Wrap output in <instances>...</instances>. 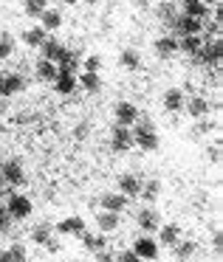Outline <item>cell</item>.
Wrapping results in <instances>:
<instances>
[{
	"instance_id": "52a82bcc",
	"label": "cell",
	"mask_w": 223,
	"mask_h": 262,
	"mask_svg": "<svg viewBox=\"0 0 223 262\" xmlns=\"http://www.w3.org/2000/svg\"><path fill=\"white\" fill-rule=\"evenodd\" d=\"M113 113H116V124L119 127H133L138 121V110H136V104H130V102H119Z\"/></svg>"
},
{
	"instance_id": "7c38bea8",
	"label": "cell",
	"mask_w": 223,
	"mask_h": 262,
	"mask_svg": "<svg viewBox=\"0 0 223 262\" xmlns=\"http://www.w3.org/2000/svg\"><path fill=\"white\" fill-rule=\"evenodd\" d=\"M172 26H175V31L181 37H192V34H198V31H200V20H192V17H187V14L175 17V20H172Z\"/></svg>"
},
{
	"instance_id": "603a6c76",
	"label": "cell",
	"mask_w": 223,
	"mask_h": 262,
	"mask_svg": "<svg viewBox=\"0 0 223 262\" xmlns=\"http://www.w3.org/2000/svg\"><path fill=\"white\" fill-rule=\"evenodd\" d=\"M82 245H85L88 251H93V254H99V251H105V245H108V237H102V234H82Z\"/></svg>"
},
{
	"instance_id": "ac0fdd59",
	"label": "cell",
	"mask_w": 223,
	"mask_h": 262,
	"mask_svg": "<svg viewBox=\"0 0 223 262\" xmlns=\"http://www.w3.org/2000/svg\"><path fill=\"white\" fill-rule=\"evenodd\" d=\"M184 14L192 20H204L209 14V6H204L200 0H184Z\"/></svg>"
},
{
	"instance_id": "d590c367",
	"label": "cell",
	"mask_w": 223,
	"mask_h": 262,
	"mask_svg": "<svg viewBox=\"0 0 223 262\" xmlns=\"http://www.w3.org/2000/svg\"><path fill=\"white\" fill-rule=\"evenodd\" d=\"M212 130H217L215 121H204V119H198V124H195V133H212Z\"/></svg>"
},
{
	"instance_id": "bcb514c9",
	"label": "cell",
	"mask_w": 223,
	"mask_h": 262,
	"mask_svg": "<svg viewBox=\"0 0 223 262\" xmlns=\"http://www.w3.org/2000/svg\"><path fill=\"white\" fill-rule=\"evenodd\" d=\"M88 3H99V0H88Z\"/></svg>"
},
{
	"instance_id": "e575fe53",
	"label": "cell",
	"mask_w": 223,
	"mask_h": 262,
	"mask_svg": "<svg viewBox=\"0 0 223 262\" xmlns=\"http://www.w3.org/2000/svg\"><path fill=\"white\" fill-rule=\"evenodd\" d=\"M99 68H102V59L99 57H88L85 59V74H99Z\"/></svg>"
},
{
	"instance_id": "ab89813d",
	"label": "cell",
	"mask_w": 223,
	"mask_h": 262,
	"mask_svg": "<svg viewBox=\"0 0 223 262\" xmlns=\"http://www.w3.org/2000/svg\"><path fill=\"white\" fill-rule=\"evenodd\" d=\"M212 245H215V251H220V245H223V234H220V231H215V237H212Z\"/></svg>"
},
{
	"instance_id": "5b68a950",
	"label": "cell",
	"mask_w": 223,
	"mask_h": 262,
	"mask_svg": "<svg viewBox=\"0 0 223 262\" xmlns=\"http://www.w3.org/2000/svg\"><path fill=\"white\" fill-rule=\"evenodd\" d=\"M0 178H3L6 183H12V186H20V183L26 181L23 164H20V161H3V166H0Z\"/></svg>"
},
{
	"instance_id": "6da1fadb",
	"label": "cell",
	"mask_w": 223,
	"mask_h": 262,
	"mask_svg": "<svg viewBox=\"0 0 223 262\" xmlns=\"http://www.w3.org/2000/svg\"><path fill=\"white\" fill-rule=\"evenodd\" d=\"M130 133H133V144H138L144 152H155V149L161 147V138H158V133H155V127L150 124V121H141V124H138L136 130H130Z\"/></svg>"
},
{
	"instance_id": "d6a6232c",
	"label": "cell",
	"mask_w": 223,
	"mask_h": 262,
	"mask_svg": "<svg viewBox=\"0 0 223 262\" xmlns=\"http://www.w3.org/2000/svg\"><path fill=\"white\" fill-rule=\"evenodd\" d=\"M12 51H14V40L9 34H3V37H0V59H6Z\"/></svg>"
},
{
	"instance_id": "30bf717a",
	"label": "cell",
	"mask_w": 223,
	"mask_h": 262,
	"mask_svg": "<svg viewBox=\"0 0 223 262\" xmlns=\"http://www.w3.org/2000/svg\"><path fill=\"white\" fill-rule=\"evenodd\" d=\"M57 231L65 234V237H82V234H85V220L76 217V214L74 217H65V220L57 226Z\"/></svg>"
},
{
	"instance_id": "836d02e7",
	"label": "cell",
	"mask_w": 223,
	"mask_h": 262,
	"mask_svg": "<svg viewBox=\"0 0 223 262\" xmlns=\"http://www.w3.org/2000/svg\"><path fill=\"white\" fill-rule=\"evenodd\" d=\"M9 228H12V217H9V211L0 206V234H9Z\"/></svg>"
},
{
	"instance_id": "f1b7e54d",
	"label": "cell",
	"mask_w": 223,
	"mask_h": 262,
	"mask_svg": "<svg viewBox=\"0 0 223 262\" xmlns=\"http://www.w3.org/2000/svg\"><path fill=\"white\" fill-rule=\"evenodd\" d=\"M119 62H121V68H127V71H138V68H141V57H138V54L133 51V48H127V51H121Z\"/></svg>"
},
{
	"instance_id": "cb8c5ba5",
	"label": "cell",
	"mask_w": 223,
	"mask_h": 262,
	"mask_svg": "<svg viewBox=\"0 0 223 262\" xmlns=\"http://www.w3.org/2000/svg\"><path fill=\"white\" fill-rule=\"evenodd\" d=\"M40 20H43V26H40L43 31H57L59 26H63V14H59V12H54V9H46Z\"/></svg>"
},
{
	"instance_id": "ee69618b",
	"label": "cell",
	"mask_w": 223,
	"mask_h": 262,
	"mask_svg": "<svg viewBox=\"0 0 223 262\" xmlns=\"http://www.w3.org/2000/svg\"><path fill=\"white\" fill-rule=\"evenodd\" d=\"M0 262H12V256H9V251H0Z\"/></svg>"
},
{
	"instance_id": "c3c4849f",
	"label": "cell",
	"mask_w": 223,
	"mask_h": 262,
	"mask_svg": "<svg viewBox=\"0 0 223 262\" xmlns=\"http://www.w3.org/2000/svg\"><path fill=\"white\" fill-rule=\"evenodd\" d=\"M0 186H3V178H0Z\"/></svg>"
},
{
	"instance_id": "1f68e13d",
	"label": "cell",
	"mask_w": 223,
	"mask_h": 262,
	"mask_svg": "<svg viewBox=\"0 0 223 262\" xmlns=\"http://www.w3.org/2000/svg\"><path fill=\"white\" fill-rule=\"evenodd\" d=\"M9 256H12V262H26L29 259V254H26V245L23 243H14L12 248H6Z\"/></svg>"
},
{
	"instance_id": "277c9868",
	"label": "cell",
	"mask_w": 223,
	"mask_h": 262,
	"mask_svg": "<svg viewBox=\"0 0 223 262\" xmlns=\"http://www.w3.org/2000/svg\"><path fill=\"white\" fill-rule=\"evenodd\" d=\"M133 147V133H130V127H119L116 124L113 127V136H110V149L113 152H127V149Z\"/></svg>"
},
{
	"instance_id": "681fc988",
	"label": "cell",
	"mask_w": 223,
	"mask_h": 262,
	"mask_svg": "<svg viewBox=\"0 0 223 262\" xmlns=\"http://www.w3.org/2000/svg\"><path fill=\"white\" fill-rule=\"evenodd\" d=\"M0 79H3V74H0Z\"/></svg>"
},
{
	"instance_id": "2e32d148",
	"label": "cell",
	"mask_w": 223,
	"mask_h": 262,
	"mask_svg": "<svg viewBox=\"0 0 223 262\" xmlns=\"http://www.w3.org/2000/svg\"><path fill=\"white\" fill-rule=\"evenodd\" d=\"M184 107H187V113L192 116V119H204V116L209 113V107H212V104L206 102L204 96H195V99H189V102L184 104Z\"/></svg>"
},
{
	"instance_id": "7a4b0ae2",
	"label": "cell",
	"mask_w": 223,
	"mask_h": 262,
	"mask_svg": "<svg viewBox=\"0 0 223 262\" xmlns=\"http://www.w3.org/2000/svg\"><path fill=\"white\" fill-rule=\"evenodd\" d=\"M3 209L9 211V217H12V220H29V217H31V200L26 198V194L12 192Z\"/></svg>"
},
{
	"instance_id": "f35d334b",
	"label": "cell",
	"mask_w": 223,
	"mask_h": 262,
	"mask_svg": "<svg viewBox=\"0 0 223 262\" xmlns=\"http://www.w3.org/2000/svg\"><path fill=\"white\" fill-rule=\"evenodd\" d=\"M93 262H116V256H113V254H108V251H99Z\"/></svg>"
},
{
	"instance_id": "d6986e66",
	"label": "cell",
	"mask_w": 223,
	"mask_h": 262,
	"mask_svg": "<svg viewBox=\"0 0 223 262\" xmlns=\"http://www.w3.org/2000/svg\"><path fill=\"white\" fill-rule=\"evenodd\" d=\"M195 248H198V245H195V239H178V243L172 245V251H175V259H178V262H187L189 256L195 254Z\"/></svg>"
},
{
	"instance_id": "9a60e30c",
	"label": "cell",
	"mask_w": 223,
	"mask_h": 262,
	"mask_svg": "<svg viewBox=\"0 0 223 262\" xmlns=\"http://www.w3.org/2000/svg\"><path fill=\"white\" fill-rule=\"evenodd\" d=\"M184 104H187V99H184V93L178 91V88H172V91L164 93V110L167 113H181Z\"/></svg>"
},
{
	"instance_id": "d4e9b609",
	"label": "cell",
	"mask_w": 223,
	"mask_h": 262,
	"mask_svg": "<svg viewBox=\"0 0 223 262\" xmlns=\"http://www.w3.org/2000/svg\"><path fill=\"white\" fill-rule=\"evenodd\" d=\"M200 46H204V40H200L198 34H192V37H181V40H178V51L192 54V57L200 51Z\"/></svg>"
},
{
	"instance_id": "74e56055",
	"label": "cell",
	"mask_w": 223,
	"mask_h": 262,
	"mask_svg": "<svg viewBox=\"0 0 223 262\" xmlns=\"http://www.w3.org/2000/svg\"><path fill=\"white\" fill-rule=\"evenodd\" d=\"M206 155H209V158L217 164V161H220V144H212V147L206 149Z\"/></svg>"
},
{
	"instance_id": "9c48e42d",
	"label": "cell",
	"mask_w": 223,
	"mask_h": 262,
	"mask_svg": "<svg viewBox=\"0 0 223 262\" xmlns=\"http://www.w3.org/2000/svg\"><path fill=\"white\" fill-rule=\"evenodd\" d=\"M76 88V76L71 74V71L65 68H57V79H54V91L63 93V96H68V93H74Z\"/></svg>"
},
{
	"instance_id": "5bb4252c",
	"label": "cell",
	"mask_w": 223,
	"mask_h": 262,
	"mask_svg": "<svg viewBox=\"0 0 223 262\" xmlns=\"http://www.w3.org/2000/svg\"><path fill=\"white\" fill-rule=\"evenodd\" d=\"M136 223L144 234H153L155 228H158V214H155V209H141L136 214Z\"/></svg>"
},
{
	"instance_id": "4316f807",
	"label": "cell",
	"mask_w": 223,
	"mask_h": 262,
	"mask_svg": "<svg viewBox=\"0 0 223 262\" xmlns=\"http://www.w3.org/2000/svg\"><path fill=\"white\" fill-rule=\"evenodd\" d=\"M31 239H34L37 245H48L54 239V228L48 226V223H43V226H37L34 231H31Z\"/></svg>"
},
{
	"instance_id": "7402d4cb",
	"label": "cell",
	"mask_w": 223,
	"mask_h": 262,
	"mask_svg": "<svg viewBox=\"0 0 223 262\" xmlns=\"http://www.w3.org/2000/svg\"><path fill=\"white\" fill-rule=\"evenodd\" d=\"M119 223H121V217L113 214V211H99V217H96V226L102 228V231H116Z\"/></svg>"
},
{
	"instance_id": "f6af8a7d",
	"label": "cell",
	"mask_w": 223,
	"mask_h": 262,
	"mask_svg": "<svg viewBox=\"0 0 223 262\" xmlns=\"http://www.w3.org/2000/svg\"><path fill=\"white\" fill-rule=\"evenodd\" d=\"M200 3H204V6H209V3H217V0H200Z\"/></svg>"
},
{
	"instance_id": "7dc6e473",
	"label": "cell",
	"mask_w": 223,
	"mask_h": 262,
	"mask_svg": "<svg viewBox=\"0 0 223 262\" xmlns=\"http://www.w3.org/2000/svg\"><path fill=\"white\" fill-rule=\"evenodd\" d=\"M65 3H76V0H65Z\"/></svg>"
},
{
	"instance_id": "ffe728a7",
	"label": "cell",
	"mask_w": 223,
	"mask_h": 262,
	"mask_svg": "<svg viewBox=\"0 0 223 262\" xmlns=\"http://www.w3.org/2000/svg\"><path fill=\"white\" fill-rule=\"evenodd\" d=\"M46 34H48V31H43L40 26H34V29H26V34H23V42H26L29 48H40L43 42L48 40Z\"/></svg>"
},
{
	"instance_id": "7bdbcfd3",
	"label": "cell",
	"mask_w": 223,
	"mask_h": 262,
	"mask_svg": "<svg viewBox=\"0 0 223 262\" xmlns=\"http://www.w3.org/2000/svg\"><path fill=\"white\" fill-rule=\"evenodd\" d=\"M46 248H48V251H51V254H57V251H59V243H57V239H51V243H48V245H46Z\"/></svg>"
},
{
	"instance_id": "f546056e",
	"label": "cell",
	"mask_w": 223,
	"mask_h": 262,
	"mask_svg": "<svg viewBox=\"0 0 223 262\" xmlns=\"http://www.w3.org/2000/svg\"><path fill=\"white\" fill-rule=\"evenodd\" d=\"M46 0H26L23 3V12L29 14V17H43V12H46Z\"/></svg>"
},
{
	"instance_id": "8fae6325",
	"label": "cell",
	"mask_w": 223,
	"mask_h": 262,
	"mask_svg": "<svg viewBox=\"0 0 223 262\" xmlns=\"http://www.w3.org/2000/svg\"><path fill=\"white\" fill-rule=\"evenodd\" d=\"M125 206H127V198H125V194H119V192L102 194V211H113V214H121V211H125Z\"/></svg>"
},
{
	"instance_id": "b9f144b4",
	"label": "cell",
	"mask_w": 223,
	"mask_h": 262,
	"mask_svg": "<svg viewBox=\"0 0 223 262\" xmlns=\"http://www.w3.org/2000/svg\"><path fill=\"white\" fill-rule=\"evenodd\" d=\"M76 138H88V124H79V127H76Z\"/></svg>"
},
{
	"instance_id": "83f0119b",
	"label": "cell",
	"mask_w": 223,
	"mask_h": 262,
	"mask_svg": "<svg viewBox=\"0 0 223 262\" xmlns=\"http://www.w3.org/2000/svg\"><path fill=\"white\" fill-rule=\"evenodd\" d=\"M158 194H161V183H158V181H147V183H141V192H138V198H141V200L153 203V200H158Z\"/></svg>"
},
{
	"instance_id": "8992f818",
	"label": "cell",
	"mask_w": 223,
	"mask_h": 262,
	"mask_svg": "<svg viewBox=\"0 0 223 262\" xmlns=\"http://www.w3.org/2000/svg\"><path fill=\"white\" fill-rule=\"evenodd\" d=\"M195 59L204 65H217L220 62V40H209L200 46V51L195 54Z\"/></svg>"
},
{
	"instance_id": "3957f363",
	"label": "cell",
	"mask_w": 223,
	"mask_h": 262,
	"mask_svg": "<svg viewBox=\"0 0 223 262\" xmlns=\"http://www.w3.org/2000/svg\"><path fill=\"white\" fill-rule=\"evenodd\" d=\"M133 254L144 262H153L158 256V243L153 237H147V234H141L138 239H133Z\"/></svg>"
},
{
	"instance_id": "e0dca14e",
	"label": "cell",
	"mask_w": 223,
	"mask_h": 262,
	"mask_svg": "<svg viewBox=\"0 0 223 262\" xmlns=\"http://www.w3.org/2000/svg\"><path fill=\"white\" fill-rule=\"evenodd\" d=\"M175 51H178V40H175V37H158V40H155V54H158L161 59H170Z\"/></svg>"
},
{
	"instance_id": "44dd1931",
	"label": "cell",
	"mask_w": 223,
	"mask_h": 262,
	"mask_svg": "<svg viewBox=\"0 0 223 262\" xmlns=\"http://www.w3.org/2000/svg\"><path fill=\"white\" fill-rule=\"evenodd\" d=\"M158 239H161L164 245H170V248H172V245L181 239V228L172 226V223H170V226H158Z\"/></svg>"
},
{
	"instance_id": "ba28073f",
	"label": "cell",
	"mask_w": 223,
	"mask_h": 262,
	"mask_svg": "<svg viewBox=\"0 0 223 262\" xmlns=\"http://www.w3.org/2000/svg\"><path fill=\"white\" fill-rule=\"evenodd\" d=\"M23 88H26V79L20 74H3V79H0V96H14Z\"/></svg>"
},
{
	"instance_id": "4fadbf2b",
	"label": "cell",
	"mask_w": 223,
	"mask_h": 262,
	"mask_svg": "<svg viewBox=\"0 0 223 262\" xmlns=\"http://www.w3.org/2000/svg\"><path fill=\"white\" fill-rule=\"evenodd\" d=\"M138 192H141V181H138L136 175H121L119 178V194H125V198L130 200V198H138Z\"/></svg>"
},
{
	"instance_id": "8d00e7d4",
	"label": "cell",
	"mask_w": 223,
	"mask_h": 262,
	"mask_svg": "<svg viewBox=\"0 0 223 262\" xmlns=\"http://www.w3.org/2000/svg\"><path fill=\"white\" fill-rule=\"evenodd\" d=\"M116 262H144V259H138V256L133 254V251H121V254L116 256Z\"/></svg>"
},
{
	"instance_id": "4dcf8cb0",
	"label": "cell",
	"mask_w": 223,
	"mask_h": 262,
	"mask_svg": "<svg viewBox=\"0 0 223 262\" xmlns=\"http://www.w3.org/2000/svg\"><path fill=\"white\" fill-rule=\"evenodd\" d=\"M76 85H82L85 88V91H99V88H102V79H99V74H82L79 79H76Z\"/></svg>"
},
{
	"instance_id": "484cf974",
	"label": "cell",
	"mask_w": 223,
	"mask_h": 262,
	"mask_svg": "<svg viewBox=\"0 0 223 262\" xmlns=\"http://www.w3.org/2000/svg\"><path fill=\"white\" fill-rule=\"evenodd\" d=\"M37 76H40L43 82H54L57 79V65H54L51 59H40V62H37Z\"/></svg>"
},
{
	"instance_id": "60d3db41",
	"label": "cell",
	"mask_w": 223,
	"mask_h": 262,
	"mask_svg": "<svg viewBox=\"0 0 223 262\" xmlns=\"http://www.w3.org/2000/svg\"><path fill=\"white\" fill-rule=\"evenodd\" d=\"M161 17H164V20H170V23L175 20V17H172V9H170V6H161Z\"/></svg>"
}]
</instances>
